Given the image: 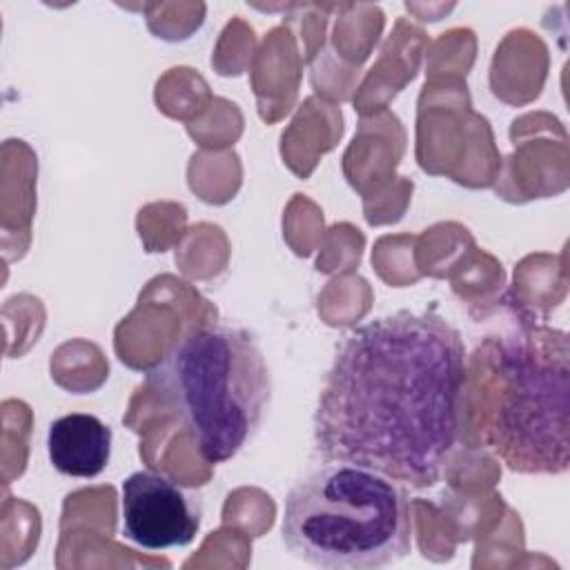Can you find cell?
Instances as JSON below:
<instances>
[{"mask_svg": "<svg viewBox=\"0 0 570 570\" xmlns=\"http://www.w3.org/2000/svg\"><path fill=\"white\" fill-rule=\"evenodd\" d=\"M465 383V345L448 321L372 318L336 347L314 412V450L430 488L459 445Z\"/></svg>", "mask_w": 570, "mask_h": 570, "instance_id": "obj_1", "label": "cell"}, {"mask_svg": "<svg viewBox=\"0 0 570 570\" xmlns=\"http://www.w3.org/2000/svg\"><path fill=\"white\" fill-rule=\"evenodd\" d=\"M205 463L236 456L258 432L272 399L267 361L249 332L209 323L183 334L147 372Z\"/></svg>", "mask_w": 570, "mask_h": 570, "instance_id": "obj_2", "label": "cell"}, {"mask_svg": "<svg viewBox=\"0 0 570 570\" xmlns=\"http://www.w3.org/2000/svg\"><path fill=\"white\" fill-rule=\"evenodd\" d=\"M281 532L287 550L312 566L383 568L412 550L410 501L396 479L330 461L289 490Z\"/></svg>", "mask_w": 570, "mask_h": 570, "instance_id": "obj_3", "label": "cell"}, {"mask_svg": "<svg viewBox=\"0 0 570 570\" xmlns=\"http://www.w3.org/2000/svg\"><path fill=\"white\" fill-rule=\"evenodd\" d=\"M485 441L517 472L568 468V341L539 330L499 343Z\"/></svg>", "mask_w": 570, "mask_h": 570, "instance_id": "obj_4", "label": "cell"}, {"mask_svg": "<svg viewBox=\"0 0 570 570\" xmlns=\"http://www.w3.org/2000/svg\"><path fill=\"white\" fill-rule=\"evenodd\" d=\"M122 534L145 550L189 546L203 521L200 494L176 479L149 470L122 481Z\"/></svg>", "mask_w": 570, "mask_h": 570, "instance_id": "obj_5", "label": "cell"}, {"mask_svg": "<svg viewBox=\"0 0 570 570\" xmlns=\"http://www.w3.org/2000/svg\"><path fill=\"white\" fill-rule=\"evenodd\" d=\"M111 428L94 414L71 412L51 421L47 452L51 465L67 476H98L111 456Z\"/></svg>", "mask_w": 570, "mask_h": 570, "instance_id": "obj_6", "label": "cell"}]
</instances>
